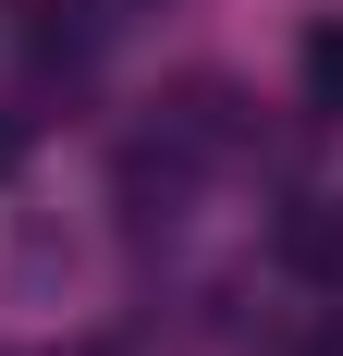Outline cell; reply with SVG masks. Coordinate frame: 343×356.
Wrapping results in <instances>:
<instances>
[{"label":"cell","instance_id":"1","mask_svg":"<svg viewBox=\"0 0 343 356\" xmlns=\"http://www.w3.org/2000/svg\"><path fill=\"white\" fill-rule=\"evenodd\" d=\"M294 74H307V111H319V123H343V13H319V25H307Z\"/></svg>","mask_w":343,"mask_h":356},{"label":"cell","instance_id":"2","mask_svg":"<svg viewBox=\"0 0 343 356\" xmlns=\"http://www.w3.org/2000/svg\"><path fill=\"white\" fill-rule=\"evenodd\" d=\"M282 258H294V270H319V283H343V221H331V197H307V209L282 221Z\"/></svg>","mask_w":343,"mask_h":356}]
</instances>
